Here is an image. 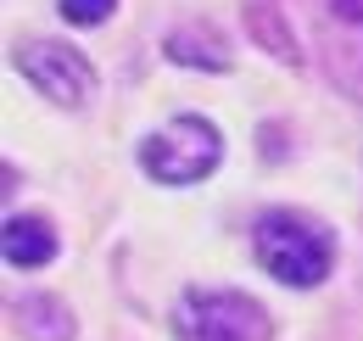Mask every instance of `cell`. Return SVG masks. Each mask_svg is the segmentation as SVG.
Here are the masks:
<instances>
[{"instance_id":"9c48e42d","label":"cell","mask_w":363,"mask_h":341,"mask_svg":"<svg viewBox=\"0 0 363 341\" xmlns=\"http://www.w3.org/2000/svg\"><path fill=\"white\" fill-rule=\"evenodd\" d=\"M330 6H335L341 23H358V28H363V0H330Z\"/></svg>"},{"instance_id":"6da1fadb","label":"cell","mask_w":363,"mask_h":341,"mask_svg":"<svg viewBox=\"0 0 363 341\" xmlns=\"http://www.w3.org/2000/svg\"><path fill=\"white\" fill-rule=\"evenodd\" d=\"M252 247H257V263L269 269L274 280L279 286H296V291L318 286L330 274V263H335V235L324 224H313V218H302V213H285V207L257 218Z\"/></svg>"},{"instance_id":"ba28073f","label":"cell","mask_w":363,"mask_h":341,"mask_svg":"<svg viewBox=\"0 0 363 341\" xmlns=\"http://www.w3.org/2000/svg\"><path fill=\"white\" fill-rule=\"evenodd\" d=\"M112 6H118V0H56L62 23H73V28H95V23H106Z\"/></svg>"},{"instance_id":"3957f363","label":"cell","mask_w":363,"mask_h":341,"mask_svg":"<svg viewBox=\"0 0 363 341\" xmlns=\"http://www.w3.org/2000/svg\"><path fill=\"white\" fill-rule=\"evenodd\" d=\"M179 341H269V313L240 291H190L174 313Z\"/></svg>"},{"instance_id":"8992f818","label":"cell","mask_w":363,"mask_h":341,"mask_svg":"<svg viewBox=\"0 0 363 341\" xmlns=\"http://www.w3.org/2000/svg\"><path fill=\"white\" fill-rule=\"evenodd\" d=\"M17 325L28 330V341H73V313L50 291H34L17 302Z\"/></svg>"},{"instance_id":"5b68a950","label":"cell","mask_w":363,"mask_h":341,"mask_svg":"<svg viewBox=\"0 0 363 341\" xmlns=\"http://www.w3.org/2000/svg\"><path fill=\"white\" fill-rule=\"evenodd\" d=\"M50 257H56V235H50L45 218H28V213L6 218V263H17V269H45Z\"/></svg>"},{"instance_id":"7a4b0ae2","label":"cell","mask_w":363,"mask_h":341,"mask_svg":"<svg viewBox=\"0 0 363 341\" xmlns=\"http://www.w3.org/2000/svg\"><path fill=\"white\" fill-rule=\"evenodd\" d=\"M218 157H224V134L201 112H179L157 134L140 140V168L157 185H196V179H207L218 168Z\"/></svg>"},{"instance_id":"52a82bcc","label":"cell","mask_w":363,"mask_h":341,"mask_svg":"<svg viewBox=\"0 0 363 341\" xmlns=\"http://www.w3.org/2000/svg\"><path fill=\"white\" fill-rule=\"evenodd\" d=\"M162 50H168L174 62H190V67H213V73L229 67V45L218 40V34H207V28H179Z\"/></svg>"},{"instance_id":"277c9868","label":"cell","mask_w":363,"mask_h":341,"mask_svg":"<svg viewBox=\"0 0 363 341\" xmlns=\"http://www.w3.org/2000/svg\"><path fill=\"white\" fill-rule=\"evenodd\" d=\"M17 67H23V79L34 90H45L56 107H84L90 101V62L73 50V45L62 40H34L17 50Z\"/></svg>"}]
</instances>
